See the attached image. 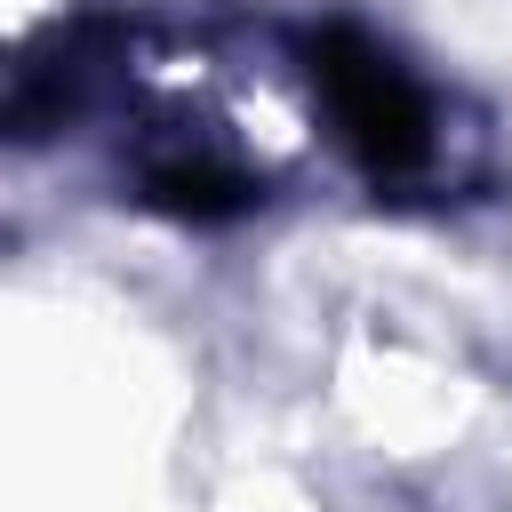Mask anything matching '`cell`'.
Returning a JSON list of instances; mask_svg holds the SVG:
<instances>
[{
  "label": "cell",
  "instance_id": "cell-1",
  "mask_svg": "<svg viewBox=\"0 0 512 512\" xmlns=\"http://www.w3.org/2000/svg\"><path fill=\"white\" fill-rule=\"evenodd\" d=\"M312 80H320V96H328V120H336L344 152H352L376 184L416 176V168L432 160V112H424L416 80H408L368 32L320 24V32H312Z\"/></svg>",
  "mask_w": 512,
  "mask_h": 512
}]
</instances>
